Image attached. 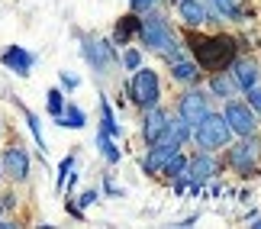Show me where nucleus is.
I'll return each instance as SVG.
<instances>
[{
  "mask_svg": "<svg viewBox=\"0 0 261 229\" xmlns=\"http://www.w3.org/2000/svg\"><path fill=\"white\" fill-rule=\"evenodd\" d=\"M197 68L203 71H223L236 58V39L232 36H190Z\"/></svg>",
  "mask_w": 261,
  "mask_h": 229,
  "instance_id": "nucleus-1",
  "label": "nucleus"
},
{
  "mask_svg": "<svg viewBox=\"0 0 261 229\" xmlns=\"http://www.w3.org/2000/svg\"><path fill=\"white\" fill-rule=\"evenodd\" d=\"M139 39H142V45H145V48L168 55L171 62H177V58H180L177 42H174V33H171V26H168V19H165V16L148 13L145 19H139Z\"/></svg>",
  "mask_w": 261,
  "mask_h": 229,
  "instance_id": "nucleus-2",
  "label": "nucleus"
},
{
  "mask_svg": "<svg viewBox=\"0 0 261 229\" xmlns=\"http://www.w3.org/2000/svg\"><path fill=\"white\" fill-rule=\"evenodd\" d=\"M197 145L200 148H226L229 139H232V129H229L226 116H216V113H206L203 119L197 123Z\"/></svg>",
  "mask_w": 261,
  "mask_h": 229,
  "instance_id": "nucleus-3",
  "label": "nucleus"
},
{
  "mask_svg": "<svg viewBox=\"0 0 261 229\" xmlns=\"http://www.w3.org/2000/svg\"><path fill=\"white\" fill-rule=\"evenodd\" d=\"M129 94H133L136 104H142L145 110H148V107H155L158 97H162V91H158V74L152 71V68H142V65H139L133 84H129Z\"/></svg>",
  "mask_w": 261,
  "mask_h": 229,
  "instance_id": "nucleus-4",
  "label": "nucleus"
},
{
  "mask_svg": "<svg viewBox=\"0 0 261 229\" xmlns=\"http://www.w3.org/2000/svg\"><path fill=\"white\" fill-rule=\"evenodd\" d=\"M210 113V97L200 94V91H187L184 97H180V119H184L187 126H197L200 119H203Z\"/></svg>",
  "mask_w": 261,
  "mask_h": 229,
  "instance_id": "nucleus-5",
  "label": "nucleus"
},
{
  "mask_svg": "<svg viewBox=\"0 0 261 229\" xmlns=\"http://www.w3.org/2000/svg\"><path fill=\"white\" fill-rule=\"evenodd\" d=\"M0 174H7V177H13V181H26V174H29V155H26V148H7L4 158H0Z\"/></svg>",
  "mask_w": 261,
  "mask_h": 229,
  "instance_id": "nucleus-6",
  "label": "nucleus"
},
{
  "mask_svg": "<svg viewBox=\"0 0 261 229\" xmlns=\"http://www.w3.org/2000/svg\"><path fill=\"white\" fill-rule=\"evenodd\" d=\"M226 123L239 136H252L255 126H258V119H255L252 110H248V104H226Z\"/></svg>",
  "mask_w": 261,
  "mask_h": 229,
  "instance_id": "nucleus-7",
  "label": "nucleus"
},
{
  "mask_svg": "<svg viewBox=\"0 0 261 229\" xmlns=\"http://www.w3.org/2000/svg\"><path fill=\"white\" fill-rule=\"evenodd\" d=\"M84 58H87V65L94 68V71L103 74L107 65L116 58V52H113V45H110V42H100V39H84Z\"/></svg>",
  "mask_w": 261,
  "mask_h": 229,
  "instance_id": "nucleus-8",
  "label": "nucleus"
},
{
  "mask_svg": "<svg viewBox=\"0 0 261 229\" xmlns=\"http://www.w3.org/2000/svg\"><path fill=\"white\" fill-rule=\"evenodd\" d=\"M258 155H261V145L255 142L252 136H245V142L242 145H236V148H229V162H232L242 174H248L255 168V162H258Z\"/></svg>",
  "mask_w": 261,
  "mask_h": 229,
  "instance_id": "nucleus-9",
  "label": "nucleus"
},
{
  "mask_svg": "<svg viewBox=\"0 0 261 229\" xmlns=\"http://www.w3.org/2000/svg\"><path fill=\"white\" fill-rule=\"evenodd\" d=\"M187 136H190V126L184 123V119H180V116H168L162 136H158V142H165V145H171V148H180Z\"/></svg>",
  "mask_w": 261,
  "mask_h": 229,
  "instance_id": "nucleus-10",
  "label": "nucleus"
},
{
  "mask_svg": "<svg viewBox=\"0 0 261 229\" xmlns=\"http://www.w3.org/2000/svg\"><path fill=\"white\" fill-rule=\"evenodd\" d=\"M258 65L255 62H248V58H232V81H236V87H242V91H248V87H255L258 84Z\"/></svg>",
  "mask_w": 261,
  "mask_h": 229,
  "instance_id": "nucleus-11",
  "label": "nucleus"
},
{
  "mask_svg": "<svg viewBox=\"0 0 261 229\" xmlns=\"http://www.w3.org/2000/svg\"><path fill=\"white\" fill-rule=\"evenodd\" d=\"M165 119H168V113L158 104L148 107V113L142 119V139L145 142H158V136H162V129H165Z\"/></svg>",
  "mask_w": 261,
  "mask_h": 229,
  "instance_id": "nucleus-12",
  "label": "nucleus"
},
{
  "mask_svg": "<svg viewBox=\"0 0 261 229\" xmlns=\"http://www.w3.org/2000/svg\"><path fill=\"white\" fill-rule=\"evenodd\" d=\"M174 152H180V148H171V145H165V142H152V152H148L145 162H142L145 174H158V171L168 165V158H171Z\"/></svg>",
  "mask_w": 261,
  "mask_h": 229,
  "instance_id": "nucleus-13",
  "label": "nucleus"
},
{
  "mask_svg": "<svg viewBox=\"0 0 261 229\" xmlns=\"http://www.w3.org/2000/svg\"><path fill=\"white\" fill-rule=\"evenodd\" d=\"M33 62H36V58L29 55L23 45H10L7 52H4V65H7V68H13V71H16V74H23V78L33 71Z\"/></svg>",
  "mask_w": 261,
  "mask_h": 229,
  "instance_id": "nucleus-14",
  "label": "nucleus"
},
{
  "mask_svg": "<svg viewBox=\"0 0 261 229\" xmlns=\"http://www.w3.org/2000/svg\"><path fill=\"white\" fill-rule=\"evenodd\" d=\"M184 174L190 177V184H203V181H210V177L216 174V162L210 155H197L194 162H187V171Z\"/></svg>",
  "mask_w": 261,
  "mask_h": 229,
  "instance_id": "nucleus-15",
  "label": "nucleus"
},
{
  "mask_svg": "<svg viewBox=\"0 0 261 229\" xmlns=\"http://www.w3.org/2000/svg\"><path fill=\"white\" fill-rule=\"evenodd\" d=\"M177 10H180V19H184L187 26H200L206 19V10L200 0H177Z\"/></svg>",
  "mask_w": 261,
  "mask_h": 229,
  "instance_id": "nucleus-16",
  "label": "nucleus"
},
{
  "mask_svg": "<svg viewBox=\"0 0 261 229\" xmlns=\"http://www.w3.org/2000/svg\"><path fill=\"white\" fill-rule=\"evenodd\" d=\"M129 36H139V16L136 13L119 19V26H116V45H126Z\"/></svg>",
  "mask_w": 261,
  "mask_h": 229,
  "instance_id": "nucleus-17",
  "label": "nucleus"
},
{
  "mask_svg": "<svg viewBox=\"0 0 261 229\" xmlns=\"http://www.w3.org/2000/svg\"><path fill=\"white\" fill-rule=\"evenodd\" d=\"M171 74H174V81H184V84H190V81H197V62H171Z\"/></svg>",
  "mask_w": 261,
  "mask_h": 229,
  "instance_id": "nucleus-18",
  "label": "nucleus"
},
{
  "mask_svg": "<svg viewBox=\"0 0 261 229\" xmlns=\"http://www.w3.org/2000/svg\"><path fill=\"white\" fill-rule=\"evenodd\" d=\"M58 119V126H71V129H81L87 119H84V113L77 110L74 104H68V110H62V116H55Z\"/></svg>",
  "mask_w": 261,
  "mask_h": 229,
  "instance_id": "nucleus-19",
  "label": "nucleus"
},
{
  "mask_svg": "<svg viewBox=\"0 0 261 229\" xmlns=\"http://www.w3.org/2000/svg\"><path fill=\"white\" fill-rule=\"evenodd\" d=\"M210 91H213L216 97H229L236 91V81L232 78H226V74H213V81H210Z\"/></svg>",
  "mask_w": 261,
  "mask_h": 229,
  "instance_id": "nucleus-20",
  "label": "nucleus"
},
{
  "mask_svg": "<svg viewBox=\"0 0 261 229\" xmlns=\"http://www.w3.org/2000/svg\"><path fill=\"white\" fill-rule=\"evenodd\" d=\"M97 145H100V152H103V158H107L110 165H116V162H119V148L113 145V139H110L107 133H100V136H97Z\"/></svg>",
  "mask_w": 261,
  "mask_h": 229,
  "instance_id": "nucleus-21",
  "label": "nucleus"
},
{
  "mask_svg": "<svg viewBox=\"0 0 261 229\" xmlns=\"http://www.w3.org/2000/svg\"><path fill=\"white\" fill-rule=\"evenodd\" d=\"M100 119H103V133L107 136H119V123L113 119V110H110L107 100H100Z\"/></svg>",
  "mask_w": 261,
  "mask_h": 229,
  "instance_id": "nucleus-22",
  "label": "nucleus"
},
{
  "mask_svg": "<svg viewBox=\"0 0 261 229\" xmlns=\"http://www.w3.org/2000/svg\"><path fill=\"white\" fill-rule=\"evenodd\" d=\"M162 171H165V174H171V177H177V174H184V171H187V158L180 155V152H174L171 158H168V165L162 168Z\"/></svg>",
  "mask_w": 261,
  "mask_h": 229,
  "instance_id": "nucleus-23",
  "label": "nucleus"
},
{
  "mask_svg": "<svg viewBox=\"0 0 261 229\" xmlns=\"http://www.w3.org/2000/svg\"><path fill=\"white\" fill-rule=\"evenodd\" d=\"M213 7H216L226 19H242V10H239L236 0H213Z\"/></svg>",
  "mask_w": 261,
  "mask_h": 229,
  "instance_id": "nucleus-24",
  "label": "nucleus"
},
{
  "mask_svg": "<svg viewBox=\"0 0 261 229\" xmlns=\"http://www.w3.org/2000/svg\"><path fill=\"white\" fill-rule=\"evenodd\" d=\"M26 113V123H29V133L36 136V145H39V152H45V139H42V129H39V116L33 110H23Z\"/></svg>",
  "mask_w": 261,
  "mask_h": 229,
  "instance_id": "nucleus-25",
  "label": "nucleus"
},
{
  "mask_svg": "<svg viewBox=\"0 0 261 229\" xmlns=\"http://www.w3.org/2000/svg\"><path fill=\"white\" fill-rule=\"evenodd\" d=\"M62 110H65V97H62V91H48V113L52 116H62Z\"/></svg>",
  "mask_w": 261,
  "mask_h": 229,
  "instance_id": "nucleus-26",
  "label": "nucleus"
},
{
  "mask_svg": "<svg viewBox=\"0 0 261 229\" xmlns=\"http://www.w3.org/2000/svg\"><path fill=\"white\" fill-rule=\"evenodd\" d=\"M123 65L129 68V71H136V68H139V65H142V55H139V52H136V48H129V52L123 55Z\"/></svg>",
  "mask_w": 261,
  "mask_h": 229,
  "instance_id": "nucleus-27",
  "label": "nucleus"
},
{
  "mask_svg": "<svg viewBox=\"0 0 261 229\" xmlns=\"http://www.w3.org/2000/svg\"><path fill=\"white\" fill-rule=\"evenodd\" d=\"M71 165H74V158H71V155H68V158H65V162H62V165H58V177H55V187H62V184H65V174H68V171H71Z\"/></svg>",
  "mask_w": 261,
  "mask_h": 229,
  "instance_id": "nucleus-28",
  "label": "nucleus"
},
{
  "mask_svg": "<svg viewBox=\"0 0 261 229\" xmlns=\"http://www.w3.org/2000/svg\"><path fill=\"white\" fill-rule=\"evenodd\" d=\"M248 104H252V110L261 116V87L255 84V87H248Z\"/></svg>",
  "mask_w": 261,
  "mask_h": 229,
  "instance_id": "nucleus-29",
  "label": "nucleus"
},
{
  "mask_svg": "<svg viewBox=\"0 0 261 229\" xmlns=\"http://www.w3.org/2000/svg\"><path fill=\"white\" fill-rule=\"evenodd\" d=\"M158 4V0H129V7H133V13H148Z\"/></svg>",
  "mask_w": 261,
  "mask_h": 229,
  "instance_id": "nucleus-30",
  "label": "nucleus"
},
{
  "mask_svg": "<svg viewBox=\"0 0 261 229\" xmlns=\"http://www.w3.org/2000/svg\"><path fill=\"white\" fill-rule=\"evenodd\" d=\"M97 197H100L97 191H84V194H81V207H90V203H97Z\"/></svg>",
  "mask_w": 261,
  "mask_h": 229,
  "instance_id": "nucleus-31",
  "label": "nucleus"
},
{
  "mask_svg": "<svg viewBox=\"0 0 261 229\" xmlns=\"http://www.w3.org/2000/svg\"><path fill=\"white\" fill-rule=\"evenodd\" d=\"M62 84L71 91V87H77V78H71V74H62Z\"/></svg>",
  "mask_w": 261,
  "mask_h": 229,
  "instance_id": "nucleus-32",
  "label": "nucleus"
},
{
  "mask_svg": "<svg viewBox=\"0 0 261 229\" xmlns=\"http://www.w3.org/2000/svg\"><path fill=\"white\" fill-rule=\"evenodd\" d=\"M0 203H4V210H10V207H16V197H13V194H7Z\"/></svg>",
  "mask_w": 261,
  "mask_h": 229,
  "instance_id": "nucleus-33",
  "label": "nucleus"
},
{
  "mask_svg": "<svg viewBox=\"0 0 261 229\" xmlns=\"http://www.w3.org/2000/svg\"><path fill=\"white\" fill-rule=\"evenodd\" d=\"M0 210H4V203H0Z\"/></svg>",
  "mask_w": 261,
  "mask_h": 229,
  "instance_id": "nucleus-34",
  "label": "nucleus"
}]
</instances>
